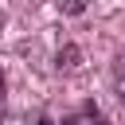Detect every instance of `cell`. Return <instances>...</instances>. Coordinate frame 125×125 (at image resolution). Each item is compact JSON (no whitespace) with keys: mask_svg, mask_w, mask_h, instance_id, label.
I'll return each instance as SVG.
<instances>
[{"mask_svg":"<svg viewBox=\"0 0 125 125\" xmlns=\"http://www.w3.org/2000/svg\"><path fill=\"white\" fill-rule=\"evenodd\" d=\"M62 125H109V121H105V113H102L94 102H86V105H78L74 113H66Z\"/></svg>","mask_w":125,"mask_h":125,"instance_id":"cell-1","label":"cell"},{"mask_svg":"<svg viewBox=\"0 0 125 125\" xmlns=\"http://www.w3.org/2000/svg\"><path fill=\"white\" fill-rule=\"evenodd\" d=\"M109 78H113V94H117V98H121V105H125V55H117V59H113Z\"/></svg>","mask_w":125,"mask_h":125,"instance_id":"cell-2","label":"cell"},{"mask_svg":"<svg viewBox=\"0 0 125 125\" xmlns=\"http://www.w3.org/2000/svg\"><path fill=\"white\" fill-rule=\"evenodd\" d=\"M0 113H4V70H0Z\"/></svg>","mask_w":125,"mask_h":125,"instance_id":"cell-3","label":"cell"}]
</instances>
